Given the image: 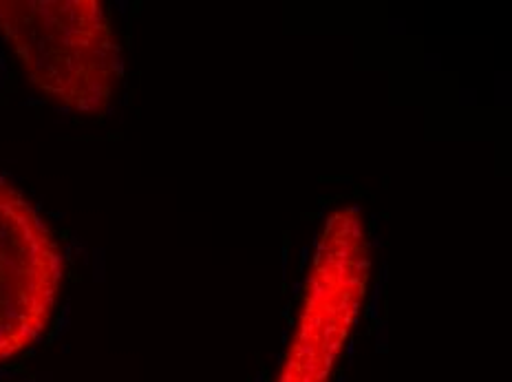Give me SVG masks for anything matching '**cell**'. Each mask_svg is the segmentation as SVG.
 Returning a JSON list of instances; mask_svg holds the SVG:
<instances>
[{"instance_id": "6da1fadb", "label": "cell", "mask_w": 512, "mask_h": 382, "mask_svg": "<svg viewBox=\"0 0 512 382\" xmlns=\"http://www.w3.org/2000/svg\"><path fill=\"white\" fill-rule=\"evenodd\" d=\"M0 34L49 100L89 115L109 109L122 49L102 0H0Z\"/></svg>"}, {"instance_id": "3957f363", "label": "cell", "mask_w": 512, "mask_h": 382, "mask_svg": "<svg viewBox=\"0 0 512 382\" xmlns=\"http://www.w3.org/2000/svg\"><path fill=\"white\" fill-rule=\"evenodd\" d=\"M62 274L58 237L36 206L0 179V363L45 334Z\"/></svg>"}, {"instance_id": "7a4b0ae2", "label": "cell", "mask_w": 512, "mask_h": 382, "mask_svg": "<svg viewBox=\"0 0 512 382\" xmlns=\"http://www.w3.org/2000/svg\"><path fill=\"white\" fill-rule=\"evenodd\" d=\"M369 230L358 206L334 208L320 226L292 334L274 382H334L365 310Z\"/></svg>"}]
</instances>
